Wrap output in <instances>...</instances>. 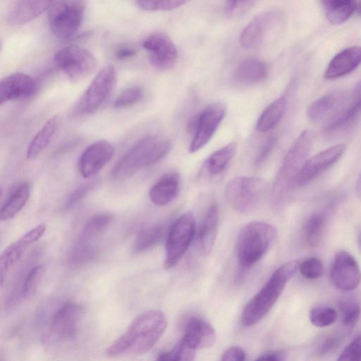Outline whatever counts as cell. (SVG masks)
<instances>
[{"mask_svg":"<svg viewBox=\"0 0 361 361\" xmlns=\"http://www.w3.org/2000/svg\"><path fill=\"white\" fill-rule=\"evenodd\" d=\"M37 92V83L31 76L23 73H11L0 82V104L29 99Z\"/></svg>","mask_w":361,"mask_h":361,"instance_id":"d6986e66","label":"cell"},{"mask_svg":"<svg viewBox=\"0 0 361 361\" xmlns=\"http://www.w3.org/2000/svg\"><path fill=\"white\" fill-rule=\"evenodd\" d=\"M45 271L44 264L37 265L27 271L23 280L22 297L29 298L36 292Z\"/></svg>","mask_w":361,"mask_h":361,"instance_id":"d590c367","label":"cell"},{"mask_svg":"<svg viewBox=\"0 0 361 361\" xmlns=\"http://www.w3.org/2000/svg\"><path fill=\"white\" fill-rule=\"evenodd\" d=\"M219 209L216 204L208 208L197 236L200 252L207 255L210 253L216 240L219 226Z\"/></svg>","mask_w":361,"mask_h":361,"instance_id":"cb8c5ba5","label":"cell"},{"mask_svg":"<svg viewBox=\"0 0 361 361\" xmlns=\"http://www.w3.org/2000/svg\"><path fill=\"white\" fill-rule=\"evenodd\" d=\"M84 314V307L76 302H68L53 315L45 336L47 343H60L73 339L78 331Z\"/></svg>","mask_w":361,"mask_h":361,"instance_id":"4fadbf2b","label":"cell"},{"mask_svg":"<svg viewBox=\"0 0 361 361\" xmlns=\"http://www.w3.org/2000/svg\"><path fill=\"white\" fill-rule=\"evenodd\" d=\"M226 112V107L221 102L210 104L200 112L196 120L193 137L188 148L190 153L202 149L211 140Z\"/></svg>","mask_w":361,"mask_h":361,"instance_id":"5bb4252c","label":"cell"},{"mask_svg":"<svg viewBox=\"0 0 361 361\" xmlns=\"http://www.w3.org/2000/svg\"><path fill=\"white\" fill-rule=\"evenodd\" d=\"M143 91L138 87H132L123 90L114 102V107L122 108L135 104L141 101Z\"/></svg>","mask_w":361,"mask_h":361,"instance_id":"60d3db41","label":"cell"},{"mask_svg":"<svg viewBox=\"0 0 361 361\" xmlns=\"http://www.w3.org/2000/svg\"><path fill=\"white\" fill-rule=\"evenodd\" d=\"M345 150V145L331 146L307 159L295 176L294 186L307 184L336 163Z\"/></svg>","mask_w":361,"mask_h":361,"instance_id":"2e32d148","label":"cell"},{"mask_svg":"<svg viewBox=\"0 0 361 361\" xmlns=\"http://www.w3.org/2000/svg\"><path fill=\"white\" fill-rule=\"evenodd\" d=\"M61 123V117L55 114L50 117L30 141L26 157L33 159L39 155L49 145Z\"/></svg>","mask_w":361,"mask_h":361,"instance_id":"484cf974","label":"cell"},{"mask_svg":"<svg viewBox=\"0 0 361 361\" xmlns=\"http://www.w3.org/2000/svg\"><path fill=\"white\" fill-rule=\"evenodd\" d=\"M257 0H226L225 13L228 17L235 18L247 12Z\"/></svg>","mask_w":361,"mask_h":361,"instance_id":"7bdbcfd3","label":"cell"},{"mask_svg":"<svg viewBox=\"0 0 361 361\" xmlns=\"http://www.w3.org/2000/svg\"><path fill=\"white\" fill-rule=\"evenodd\" d=\"M361 114V95L350 106L334 117L326 127V131H335L352 123Z\"/></svg>","mask_w":361,"mask_h":361,"instance_id":"e575fe53","label":"cell"},{"mask_svg":"<svg viewBox=\"0 0 361 361\" xmlns=\"http://www.w3.org/2000/svg\"><path fill=\"white\" fill-rule=\"evenodd\" d=\"M236 149V144L232 142L212 153L204 161L208 173L212 175L221 173L235 156Z\"/></svg>","mask_w":361,"mask_h":361,"instance_id":"4dcf8cb0","label":"cell"},{"mask_svg":"<svg viewBox=\"0 0 361 361\" xmlns=\"http://www.w3.org/2000/svg\"><path fill=\"white\" fill-rule=\"evenodd\" d=\"M117 75L114 67L107 65L94 76L73 108L76 116L92 114L110 97L115 89Z\"/></svg>","mask_w":361,"mask_h":361,"instance_id":"8992f818","label":"cell"},{"mask_svg":"<svg viewBox=\"0 0 361 361\" xmlns=\"http://www.w3.org/2000/svg\"><path fill=\"white\" fill-rule=\"evenodd\" d=\"M32 184L24 181L18 184L8 195L0 210V219L8 220L15 216L25 205L30 196Z\"/></svg>","mask_w":361,"mask_h":361,"instance_id":"83f0119b","label":"cell"},{"mask_svg":"<svg viewBox=\"0 0 361 361\" xmlns=\"http://www.w3.org/2000/svg\"><path fill=\"white\" fill-rule=\"evenodd\" d=\"M357 242L358 250H359L360 252L361 253V231L357 235Z\"/></svg>","mask_w":361,"mask_h":361,"instance_id":"f5cc1de1","label":"cell"},{"mask_svg":"<svg viewBox=\"0 0 361 361\" xmlns=\"http://www.w3.org/2000/svg\"><path fill=\"white\" fill-rule=\"evenodd\" d=\"M339 310L343 324L347 328H353L360 318L359 304L354 300H342L339 302Z\"/></svg>","mask_w":361,"mask_h":361,"instance_id":"f35d334b","label":"cell"},{"mask_svg":"<svg viewBox=\"0 0 361 361\" xmlns=\"http://www.w3.org/2000/svg\"><path fill=\"white\" fill-rule=\"evenodd\" d=\"M356 192H357L358 197L361 200V176L357 182Z\"/></svg>","mask_w":361,"mask_h":361,"instance_id":"816d5d0a","label":"cell"},{"mask_svg":"<svg viewBox=\"0 0 361 361\" xmlns=\"http://www.w3.org/2000/svg\"><path fill=\"white\" fill-rule=\"evenodd\" d=\"M55 0H18L8 14L11 25L25 24L49 10Z\"/></svg>","mask_w":361,"mask_h":361,"instance_id":"44dd1931","label":"cell"},{"mask_svg":"<svg viewBox=\"0 0 361 361\" xmlns=\"http://www.w3.org/2000/svg\"><path fill=\"white\" fill-rule=\"evenodd\" d=\"M165 228L161 225H153L141 229L133 245L135 252H142L158 243L164 235Z\"/></svg>","mask_w":361,"mask_h":361,"instance_id":"836d02e7","label":"cell"},{"mask_svg":"<svg viewBox=\"0 0 361 361\" xmlns=\"http://www.w3.org/2000/svg\"><path fill=\"white\" fill-rule=\"evenodd\" d=\"M298 268L299 263L292 260L283 264L272 274L264 286L243 309L241 322L244 326L256 324L269 313Z\"/></svg>","mask_w":361,"mask_h":361,"instance_id":"7a4b0ae2","label":"cell"},{"mask_svg":"<svg viewBox=\"0 0 361 361\" xmlns=\"http://www.w3.org/2000/svg\"><path fill=\"white\" fill-rule=\"evenodd\" d=\"M112 219L111 214L104 212L94 214L86 221L71 254L72 263H83L95 255L97 240Z\"/></svg>","mask_w":361,"mask_h":361,"instance_id":"7c38bea8","label":"cell"},{"mask_svg":"<svg viewBox=\"0 0 361 361\" xmlns=\"http://www.w3.org/2000/svg\"><path fill=\"white\" fill-rule=\"evenodd\" d=\"M310 321L315 326L324 328L332 325L338 318L335 309L327 306H317L310 312Z\"/></svg>","mask_w":361,"mask_h":361,"instance_id":"74e56055","label":"cell"},{"mask_svg":"<svg viewBox=\"0 0 361 361\" xmlns=\"http://www.w3.org/2000/svg\"><path fill=\"white\" fill-rule=\"evenodd\" d=\"M325 227L326 218L320 213L312 214L307 219L303 226V233L310 246L315 247L320 243Z\"/></svg>","mask_w":361,"mask_h":361,"instance_id":"d6a6232c","label":"cell"},{"mask_svg":"<svg viewBox=\"0 0 361 361\" xmlns=\"http://www.w3.org/2000/svg\"><path fill=\"white\" fill-rule=\"evenodd\" d=\"M312 140L313 133L307 129L291 145L276 176L273 188L276 195H281L294 186L296 175L308 159Z\"/></svg>","mask_w":361,"mask_h":361,"instance_id":"5b68a950","label":"cell"},{"mask_svg":"<svg viewBox=\"0 0 361 361\" xmlns=\"http://www.w3.org/2000/svg\"><path fill=\"white\" fill-rule=\"evenodd\" d=\"M267 75L268 68L264 62L248 58L238 63L234 72V78L243 84H255L265 80Z\"/></svg>","mask_w":361,"mask_h":361,"instance_id":"4316f807","label":"cell"},{"mask_svg":"<svg viewBox=\"0 0 361 361\" xmlns=\"http://www.w3.org/2000/svg\"><path fill=\"white\" fill-rule=\"evenodd\" d=\"M286 106V100L284 97H280L270 103L258 118L256 130L265 133L274 128L281 119Z\"/></svg>","mask_w":361,"mask_h":361,"instance_id":"f546056e","label":"cell"},{"mask_svg":"<svg viewBox=\"0 0 361 361\" xmlns=\"http://www.w3.org/2000/svg\"><path fill=\"white\" fill-rule=\"evenodd\" d=\"M171 142L163 137L151 135L139 140L116 163L111 171L116 180L130 178L145 167L164 159L169 152Z\"/></svg>","mask_w":361,"mask_h":361,"instance_id":"3957f363","label":"cell"},{"mask_svg":"<svg viewBox=\"0 0 361 361\" xmlns=\"http://www.w3.org/2000/svg\"><path fill=\"white\" fill-rule=\"evenodd\" d=\"M56 66L72 82H80L91 75L97 66L94 55L87 49L78 46H67L54 54Z\"/></svg>","mask_w":361,"mask_h":361,"instance_id":"30bf717a","label":"cell"},{"mask_svg":"<svg viewBox=\"0 0 361 361\" xmlns=\"http://www.w3.org/2000/svg\"><path fill=\"white\" fill-rule=\"evenodd\" d=\"M277 231L272 225L262 221H252L242 228L237 238L236 255L243 269L249 268L259 261L272 246Z\"/></svg>","mask_w":361,"mask_h":361,"instance_id":"277c9868","label":"cell"},{"mask_svg":"<svg viewBox=\"0 0 361 361\" xmlns=\"http://www.w3.org/2000/svg\"><path fill=\"white\" fill-rule=\"evenodd\" d=\"M147 51L150 63L156 68L166 70L172 68L178 57L176 48L170 37L164 32L149 35L142 43Z\"/></svg>","mask_w":361,"mask_h":361,"instance_id":"e0dca14e","label":"cell"},{"mask_svg":"<svg viewBox=\"0 0 361 361\" xmlns=\"http://www.w3.org/2000/svg\"><path fill=\"white\" fill-rule=\"evenodd\" d=\"M343 93L334 90L326 93L310 104L307 110L309 118L314 123H320L336 111L343 101Z\"/></svg>","mask_w":361,"mask_h":361,"instance_id":"d4e9b609","label":"cell"},{"mask_svg":"<svg viewBox=\"0 0 361 361\" xmlns=\"http://www.w3.org/2000/svg\"><path fill=\"white\" fill-rule=\"evenodd\" d=\"M333 284L343 291H351L361 282V269L356 259L345 250L338 251L334 256L330 269Z\"/></svg>","mask_w":361,"mask_h":361,"instance_id":"9a60e30c","label":"cell"},{"mask_svg":"<svg viewBox=\"0 0 361 361\" xmlns=\"http://www.w3.org/2000/svg\"><path fill=\"white\" fill-rule=\"evenodd\" d=\"M276 144V138L275 137H270L264 142L255 159L256 166H260L267 161Z\"/></svg>","mask_w":361,"mask_h":361,"instance_id":"bcb514c9","label":"cell"},{"mask_svg":"<svg viewBox=\"0 0 361 361\" xmlns=\"http://www.w3.org/2000/svg\"><path fill=\"white\" fill-rule=\"evenodd\" d=\"M267 182L260 178L238 176L231 180L225 188L227 204L234 210L245 213L252 210L265 195Z\"/></svg>","mask_w":361,"mask_h":361,"instance_id":"52a82bcc","label":"cell"},{"mask_svg":"<svg viewBox=\"0 0 361 361\" xmlns=\"http://www.w3.org/2000/svg\"><path fill=\"white\" fill-rule=\"evenodd\" d=\"M195 221L191 212L180 215L170 228L166 241L164 267H173L182 258L192 242Z\"/></svg>","mask_w":361,"mask_h":361,"instance_id":"9c48e42d","label":"cell"},{"mask_svg":"<svg viewBox=\"0 0 361 361\" xmlns=\"http://www.w3.org/2000/svg\"><path fill=\"white\" fill-rule=\"evenodd\" d=\"M298 270L304 278L314 280L321 277L324 267L319 259L312 257L299 264Z\"/></svg>","mask_w":361,"mask_h":361,"instance_id":"b9f144b4","label":"cell"},{"mask_svg":"<svg viewBox=\"0 0 361 361\" xmlns=\"http://www.w3.org/2000/svg\"><path fill=\"white\" fill-rule=\"evenodd\" d=\"M183 338L197 350L212 346L215 343L216 333L207 321L193 317L186 323Z\"/></svg>","mask_w":361,"mask_h":361,"instance_id":"ffe728a7","label":"cell"},{"mask_svg":"<svg viewBox=\"0 0 361 361\" xmlns=\"http://www.w3.org/2000/svg\"><path fill=\"white\" fill-rule=\"evenodd\" d=\"M339 361H361V334L345 346L337 358Z\"/></svg>","mask_w":361,"mask_h":361,"instance_id":"ee69618b","label":"cell"},{"mask_svg":"<svg viewBox=\"0 0 361 361\" xmlns=\"http://www.w3.org/2000/svg\"><path fill=\"white\" fill-rule=\"evenodd\" d=\"M257 360H271V361H281L286 360V354L281 351H271L265 353L259 357Z\"/></svg>","mask_w":361,"mask_h":361,"instance_id":"f907efd6","label":"cell"},{"mask_svg":"<svg viewBox=\"0 0 361 361\" xmlns=\"http://www.w3.org/2000/svg\"><path fill=\"white\" fill-rule=\"evenodd\" d=\"M195 353L196 350L182 338L171 350L160 354L157 360L191 361L195 359Z\"/></svg>","mask_w":361,"mask_h":361,"instance_id":"8d00e7d4","label":"cell"},{"mask_svg":"<svg viewBox=\"0 0 361 361\" xmlns=\"http://www.w3.org/2000/svg\"><path fill=\"white\" fill-rule=\"evenodd\" d=\"M341 338L338 336H332L326 338L319 349V354L321 356L327 355L332 353L339 347Z\"/></svg>","mask_w":361,"mask_h":361,"instance_id":"7dc6e473","label":"cell"},{"mask_svg":"<svg viewBox=\"0 0 361 361\" xmlns=\"http://www.w3.org/2000/svg\"><path fill=\"white\" fill-rule=\"evenodd\" d=\"M136 54V50L128 46L118 47L115 51V56L120 60L128 59Z\"/></svg>","mask_w":361,"mask_h":361,"instance_id":"681fc988","label":"cell"},{"mask_svg":"<svg viewBox=\"0 0 361 361\" xmlns=\"http://www.w3.org/2000/svg\"><path fill=\"white\" fill-rule=\"evenodd\" d=\"M361 63V47L353 46L338 53L329 62L324 76L335 79L353 71Z\"/></svg>","mask_w":361,"mask_h":361,"instance_id":"7402d4cb","label":"cell"},{"mask_svg":"<svg viewBox=\"0 0 361 361\" xmlns=\"http://www.w3.org/2000/svg\"><path fill=\"white\" fill-rule=\"evenodd\" d=\"M357 14L361 17V0L357 3L356 10Z\"/></svg>","mask_w":361,"mask_h":361,"instance_id":"db71d44e","label":"cell"},{"mask_svg":"<svg viewBox=\"0 0 361 361\" xmlns=\"http://www.w3.org/2000/svg\"><path fill=\"white\" fill-rule=\"evenodd\" d=\"M245 353L243 348L232 346L226 349L221 356L224 361H243L245 359Z\"/></svg>","mask_w":361,"mask_h":361,"instance_id":"c3c4849f","label":"cell"},{"mask_svg":"<svg viewBox=\"0 0 361 361\" xmlns=\"http://www.w3.org/2000/svg\"><path fill=\"white\" fill-rule=\"evenodd\" d=\"M114 154V146L106 140H100L89 145L78 160V169L81 176L89 178L97 175L109 161Z\"/></svg>","mask_w":361,"mask_h":361,"instance_id":"ac0fdd59","label":"cell"},{"mask_svg":"<svg viewBox=\"0 0 361 361\" xmlns=\"http://www.w3.org/2000/svg\"><path fill=\"white\" fill-rule=\"evenodd\" d=\"M328 20L334 25L347 21L356 10V0H322Z\"/></svg>","mask_w":361,"mask_h":361,"instance_id":"f1b7e54d","label":"cell"},{"mask_svg":"<svg viewBox=\"0 0 361 361\" xmlns=\"http://www.w3.org/2000/svg\"><path fill=\"white\" fill-rule=\"evenodd\" d=\"M83 15L84 6L80 0H55L48 13L52 33L60 39L71 37L79 29Z\"/></svg>","mask_w":361,"mask_h":361,"instance_id":"ba28073f","label":"cell"},{"mask_svg":"<svg viewBox=\"0 0 361 361\" xmlns=\"http://www.w3.org/2000/svg\"><path fill=\"white\" fill-rule=\"evenodd\" d=\"M29 245L28 243L21 237L3 251L0 258L1 283H4V276L8 270L21 257L25 250Z\"/></svg>","mask_w":361,"mask_h":361,"instance_id":"1f68e13d","label":"cell"},{"mask_svg":"<svg viewBox=\"0 0 361 361\" xmlns=\"http://www.w3.org/2000/svg\"><path fill=\"white\" fill-rule=\"evenodd\" d=\"M167 326L164 313L146 311L137 316L126 331L106 350L109 357L137 355L150 350L161 338Z\"/></svg>","mask_w":361,"mask_h":361,"instance_id":"6da1fadb","label":"cell"},{"mask_svg":"<svg viewBox=\"0 0 361 361\" xmlns=\"http://www.w3.org/2000/svg\"><path fill=\"white\" fill-rule=\"evenodd\" d=\"M97 182L92 181L82 185L75 189L68 197L65 202L66 209H70L80 201L89 192L93 190Z\"/></svg>","mask_w":361,"mask_h":361,"instance_id":"f6af8a7d","label":"cell"},{"mask_svg":"<svg viewBox=\"0 0 361 361\" xmlns=\"http://www.w3.org/2000/svg\"><path fill=\"white\" fill-rule=\"evenodd\" d=\"M283 18L281 11L276 9L259 13L241 32V46L245 49H255L267 43L280 29Z\"/></svg>","mask_w":361,"mask_h":361,"instance_id":"8fae6325","label":"cell"},{"mask_svg":"<svg viewBox=\"0 0 361 361\" xmlns=\"http://www.w3.org/2000/svg\"><path fill=\"white\" fill-rule=\"evenodd\" d=\"M137 5L145 11H170L191 0H135Z\"/></svg>","mask_w":361,"mask_h":361,"instance_id":"ab89813d","label":"cell"},{"mask_svg":"<svg viewBox=\"0 0 361 361\" xmlns=\"http://www.w3.org/2000/svg\"><path fill=\"white\" fill-rule=\"evenodd\" d=\"M179 186L180 176L178 173H167L152 186L149 191V199L155 205H166L176 197Z\"/></svg>","mask_w":361,"mask_h":361,"instance_id":"603a6c76","label":"cell"}]
</instances>
